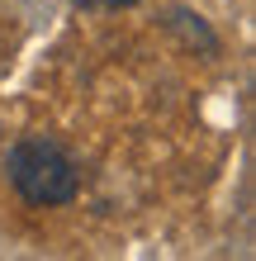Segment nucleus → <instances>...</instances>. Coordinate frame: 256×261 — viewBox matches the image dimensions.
Wrapping results in <instances>:
<instances>
[{
	"instance_id": "f257e3e1",
	"label": "nucleus",
	"mask_w": 256,
	"mask_h": 261,
	"mask_svg": "<svg viewBox=\"0 0 256 261\" xmlns=\"http://www.w3.org/2000/svg\"><path fill=\"white\" fill-rule=\"evenodd\" d=\"M10 180L14 190H19L29 204H71L76 199V162L67 157L57 143H48V138H24V143L10 147Z\"/></svg>"
},
{
	"instance_id": "f03ea898",
	"label": "nucleus",
	"mask_w": 256,
	"mask_h": 261,
	"mask_svg": "<svg viewBox=\"0 0 256 261\" xmlns=\"http://www.w3.org/2000/svg\"><path fill=\"white\" fill-rule=\"evenodd\" d=\"M76 5H86V10H128L138 0H76Z\"/></svg>"
}]
</instances>
